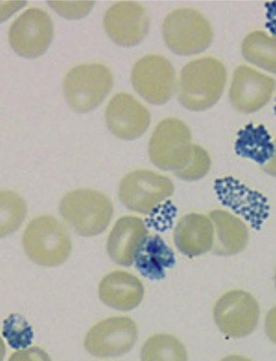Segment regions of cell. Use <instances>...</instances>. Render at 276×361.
<instances>
[{"label":"cell","instance_id":"obj_1","mask_svg":"<svg viewBox=\"0 0 276 361\" xmlns=\"http://www.w3.org/2000/svg\"><path fill=\"white\" fill-rule=\"evenodd\" d=\"M227 82L223 63L212 56L198 58L181 69L176 85L177 98L186 109L201 111L220 99Z\"/></svg>","mask_w":276,"mask_h":361},{"label":"cell","instance_id":"obj_2","mask_svg":"<svg viewBox=\"0 0 276 361\" xmlns=\"http://www.w3.org/2000/svg\"><path fill=\"white\" fill-rule=\"evenodd\" d=\"M59 211L64 221L79 235L93 237L109 226L114 207L103 192L79 188L66 193L61 200Z\"/></svg>","mask_w":276,"mask_h":361},{"label":"cell","instance_id":"obj_3","mask_svg":"<svg viewBox=\"0 0 276 361\" xmlns=\"http://www.w3.org/2000/svg\"><path fill=\"white\" fill-rule=\"evenodd\" d=\"M22 243L27 257L45 267L63 264L72 250L66 227L51 215H41L31 220L23 232Z\"/></svg>","mask_w":276,"mask_h":361},{"label":"cell","instance_id":"obj_4","mask_svg":"<svg viewBox=\"0 0 276 361\" xmlns=\"http://www.w3.org/2000/svg\"><path fill=\"white\" fill-rule=\"evenodd\" d=\"M162 34L167 48L181 56L204 51L212 42L213 31L208 20L196 9L181 7L167 15Z\"/></svg>","mask_w":276,"mask_h":361},{"label":"cell","instance_id":"obj_5","mask_svg":"<svg viewBox=\"0 0 276 361\" xmlns=\"http://www.w3.org/2000/svg\"><path fill=\"white\" fill-rule=\"evenodd\" d=\"M113 87L110 69L101 63H83L71 68L63 84L64 98L68 106L78 113L97 108Z\"/></svg>","mask_w":276,"mask_h":361},{"label":"cell","instance_id":"obj_6","mask_svg":"<svg viewBox=\"0 0 276 361\" xmlns=\"http://www.w3.org/2000/svg\"><path fill=\"white\" fill-rule=\"evenodd\" d=\"M193 146L186 123L177 118H166L157 125L150 137L149 159L157 168L175 173L188 163Z\"/></svg>","mask_w":276,"mask_h":361},{"label":"cell","instance_id":"obj_7","mask_svg":"<svg viewBox=\"0 0 276 361\" xmlns=\"http://www.w3.org/2000/svg\"><path fill=\"white\" fill-rule=\"evenodd\" d=\"M174 192V185L168 176L144 169L127 173L118 189L121 203L129 210L143 214L154 212Z\"/></svg>","mask_w":276,"mask_h":361},{"label":"cell","instance_id":"obj_8","mask_svg":"<svg viewBox=\"0 0 276 361\" xmlns=\"http://www.w3.org/2000/svg\"><path fill=\"white\" fill-rule=\"evenodd\" d=\"M131 81L135 90L150 104L167 103L176 90V73L164 56L147 54L133 65Z\"/></svg>","mask_w":276,"mask_h":361},{"label":"cell","instance_id":"obj_9","mask_svg":"<svg viewBox=\"0 0 276 361\" xmlns=\"http://www.w3.org/2000/svg\"><path fill=\"white\" fill-rule=\"evenodd\" d=\"M213 315L222 333L232 338H242L255 330L260 308L258 301L250 293L232 290L217 299Z\"/></svg>","mask_w":276,"mask_h":361},{"label":"cell","instance_id":"obj_10","mask_svg":"<svg viewBox=\"0 0 276 361\" xmlns=\"http://www.w3.org/2000/svg\"><path fill=\"white\" fill-rule=\"evenodd\" d=\"M54 36L52 18L44 10L29 8L14 20L8 30V42L19 56L33 59L42 55Z\"/></svg>","mask_w":276,"mask_h":361},{"label":"cell","instance_id":"obj_11","mask_svg":"<svg viewBox=\"0 0 276 361\" xmlns=\"http://www.w3.org/2000/svg\"><path fill=\"white\" fill-rule=\"evenodd\" d=\"M138 326L128 317H112L95 324L86 334L84 347L97 357L121 356L134 345Z\"/></svg>","mask_w":276,"mask_h":361},{"label":"cell","instance_id":"obj_12","mask_svg":"<svg viewBox=\"0 0 276 361\" xmlns=\"http://www.w3.org/2000/svg\"><path fill=\"white\" fill-rule=\"evenodd\" d=\"M214 190L219 201L251 228L259 230L268 219V199L232 176L215 180Z\"/></svg>","mask_w":276,"mask_h":361},{"label":"cell","instance_id":"obj_13","mask_svg":"<svg viewBox=\"0 0 276 361\" xmlns=\"http://www.w3.org/2000/svg\"><path fill=\"white\" fill-rule=\"evenodd\" d=\"M105 32L117 45L134 47L145 37L150 26L145 8L135 1H118L104 13Z\"/></svg>","mask_w":276,"mask_h":361},{"label":"cell","instance_id":"obj_14","mask_svg":"<svg viewBox=\"0 0 276 361\" xmlns=\"http://www.w3.org/2000/svg\"><path fill=\"white\" fill-rule=\"evenodd\" d=\"M275 87L276 82L272 77L242 64L234 71L229 97L235 109L251 114L268 103Z\"/></svg>","mask_w":276,"mask_h":361},{"label":"cell","instance_id":"obj_15","mask_svg":"<svg viewBox=\"0 0 276 361\" xmlns=\"http://www.w3.org/2000/svg\"><path fill=\"white\" fill-rule=\"evenodd\" d=\"M104 118L110 132L125 140L140 137L150 123L148 110L126 92H119L110 99L105 109Z\"/></svg>","mask_w":276,"mask_h":361},{"label":"cell","instance_id":"obj_16","mask_svg":"<svg viewBox=\"0 0 276 361\" xmlns=\"http://www.w3.org/2000/svg\"><path fill=\"white\" fill-rule=\"evenodd\" d=\"M148 234V228L141 218L134 215L121 216L109 234L106 247L108 255L119 265H132L136 250Z\"/></svg>","mask_w":276,"mask_h":361},{"label":"cell","instance_id":"obj_17","mask_svg":"<svg viewBox=\"0 0 276 361\" xmlns=\"http://www.w3.org/2000/svg\"><path fill=\"white\" fill-rule=\"evenodd\" d=\"M145 288L141 281L125 270H114L105 275L98 286L100 300L107 306L128 311L142 302Z\"/></svg>","mask_w":276,"mask_h":361},{"label":"cell","instance_id":"obj_18","mask_svg":"<svg viewBox=\"0 0 276 361\" xmlns=\"http://www.w3.org/2000/svg\"><path fill=\"white\" fill-rule=\"evenodd\" d=\"M173 239L179 251L188 257L212 251L214 231L210 216L196 212L182 216L174 228Z\"/></svg>","mask_w":276,"mask_h":361},{"label":"cell","instance_id":"obj_19","mask_svg":"<svg viewBox=\"0 0 276 361\" xmlns=\"http://www.w3.org/2000/svg\"><path fill=\"white\" fill-rule=\"evenodd\" d=\"M214 231L212 252L219 256H232L241 252L249 240L247 224L233 213L216 209L209 212Z\"/></svg>","mask_w":276,"mask_h":361},{"label":"cell","instance_id":"obj_20","mask_svg":"<svg viewBox=\"0 0 276 361\" xmlns=\"http://www.w3.org/2000/svg\"><path fill=\"white\" fill-rule=\"evenodd\" d=\"M173 250L157 234H148L143 240L134 256L136 269L144 277L160 280L175 264Z\"/></svg>","mask_w":276,"mask_h":361},{"label":"cell","instance_id":"obj_21","mask_svg":"<svg viewBox=\"0 0 276 361\" xmlns=\"http://www.w3.org/2000/svg\"><path fill=\"white\" fill-rule=\"evenodd\" d=\"M234 151L238 156L263 166L272 159L275 144L263 124L250 123L238 131Z\"/></svg>","mask_w":276,"mask_h":361},{"label":"cell","instance_id":"obj_22","mask_svg":"<svg viewBox=\"0 0 276 361\" xmlns=\"http://www.w3.org/2000/svg\"><path fill=\"white\" fill-rule=\"evenodd\" d=\"M241 53L249 63L276 74V36L262 30L253 31L244 37Z\"/></svg>","mask_w":276,"mask_h":361},{"label":"cell","instance_id":"obj_23","mask_svg":"<svg viewBox=\"0 0 276 361\" xmlns=\"http://www.w3.org/2000/svg\"><path fill=\"white\" fill-rule=\"evenodd\" d=\"M141 361H187L184 344L174 336L155 334L145 342L140 353Z\"/></svg>","mask_w":276,"mask_h":361},{"label":"cell","instance_id":"obj_24","mask_svg":"<svg viewBox=\"0 0 276 361\" xmlns=\"http://www.w3.org/2000/svg\"><path fill=\"white\" fill-rule=\"evenodd\" d=\"M1 236H7L16 231L24 221L27 214V205L24 199L11 190H1Z\"/></svg>","mask_w":276,"mask_h":361},{"label":"cell","instance_id":"obj_25","mask_svg":"<svg viewBox=\"0 0 276 361\" xmlns=\"http://www.w3.org/2000/svg\"><path fill=\"white\" fill-rule=\"evenodd\" d=\"M211 158L208 151L198 144H193L191 157L186 166L174 173L179 179L196 181L204 178L211 168Z\"/></svg>","mask_w":276,"mask_h":361},{"label":"cell","instance_id":"obj_26","mask_svg":"<svg viewBox=\"0 0 276 361\" xmlns=\"http://www.w3.org/2000/svg\"><path fill=\"white\" fill-rule=\"evenodd\" d=\"M4 336L13 348L25 347L32 338L28 323L19 315H11L4 321Z\"/></svg>","mask_w":276,"mask_h":361},{"label":"cell","instance_id":"obj_27","mask_svg":"<svg viewBox=\"0 0 276 361\" xmlns=\"http://www.w3.org/2000/svg\"><path fill=\"white\" fill-rule=\"evenodd\" d=\"M95 1H47L59 15L68 19H79L85 16L93 8Z\"/></svg>","mask_w":276,"mask_h":361},{"label":"cell","instance_id":"obj_28","mask_svg":"<svg viewBox=\"0 0 276 361\" xmlns=\"http://www.w3.org/2000/svg\"><path fill=\"white\" fill-rule=\"evenodd\" d=\"M8 361H52V360L43 349L33 346L13 353Z\"/></svg>","mask_w":276,"mask_h":361},{"label":"cell","instance_id":"obj_29","mask_svg":"<svg viewBox=\"0 0 276 361\" xmlns=\"http://www.w3.org/2000/svg\"><path fill=\"white\" fill-rule=\"evenodd\" d=\"M265 27L272 36H276V1L265 3Z\"/></svg>","mask_w":276,"mask_h":361},{"label":"cell","instance_id":"obj_30","mask_svg":"<svg viewBox=\"0 0 276 361\" xmlns=\"http://www.w3.org/2000/svg\"><path fill=\"white\" fill-rule=\"evenodd\" d=\"M265 330L268 338L276 344V306L272 307L266 315Z\"/></svg>","mask_w":276,"mask_h":361},{"label":"cell","instance_id":"obj_31","mask_svg":"<svg viewBox=\"0 0 276 361\" xmlns=\"http://www.w3.org/2000/svg\"><path fill=\"white\" fill-rule=\"evenodd\" d=\"M275 152L272 159L264 166L263 170L271 176L276 177V138L274 141Z\"/></svg>","mask_w":276,"mask_h":361},{"label":"cell","instance_id":"obj_32","mask_svg":"<svg viewBox=\"0 0 276 361\" xmlns=\"http://www.w3.org/2000/svg\"><path fill=\"white\" fill-rule=\"evenodd\" d=\"M220 361H251L248 357L239 355H229L224 358H222Z\"/></svg>","mask_w":276,"mask_h":361},{"label":"cell","instance_id":"obj_33","mask_svg":"<svg viewBox=\"0 0 276 361\" xmlns=\"http://www.w3.org/2000/svg\"><path fill=\"white\" fill-rule=\"evenodd\" d=\"M274 283H275V286L276 288V269H275V274H274Z\"/></svg>","mask_w":276,"mask_h":361},{"label":"cell","instance_id":"obj_34","mask_svg":"<svg viewBox=\"0 0 276 361\" xmlns=\"http://www.w3.org/2000/svg\"><path fill=\"white\" fill-rule=\"evenodd\" d=\"M274 112H275V114L276 115V97L275 98Z\"/></svg>","mask_w":276,"mask_h":361}]
</instances>
